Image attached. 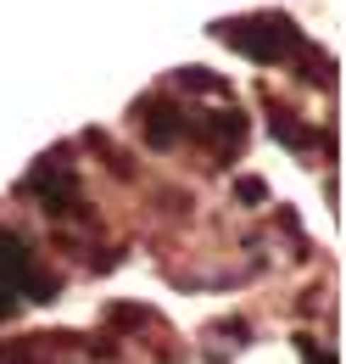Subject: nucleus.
Wrapping results in <instances>:
<instances>
[{"instance_id": "nucleus-1", "label": "nucleus", "mask_w": 346, "mask_h": 364, "mask_svg": "<svg viewBox=\"0 0 346 364\" xmlns=\"http://www.w3.org/2000/svg\"><path fill=\"white\" fill-rule=\"evenodd\" d=\"M252 28H223V40L235 50H246V56H257V62H274V56H285V50L296 46V28L285 23V17H246Z\"/></svg>"}, {"instance_id": "nucleus-2", "label": "nucleus", "mask_w": 346, "mask_h": 364, "mask_svg": "<svg viewBox=\"0 0 346 364\" xmlns=\"http://www.w3.org/2000/svg\"><path fill=\"white\" fill-rule=\"evenodd\" d=\"M28 191L40 196L45 213H84V191H79V180H73L62 163H45V168H34Z\"/></svg>"}]
</instances>
